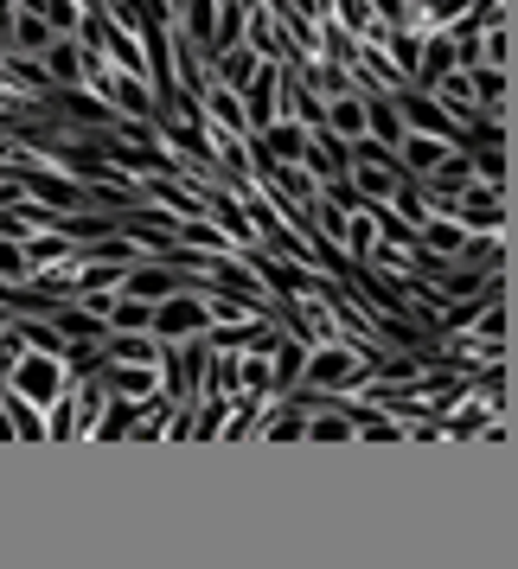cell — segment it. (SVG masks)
<instances>
[{"label":"cell","instance_id":"6da1fadb","mask_svg":"<svg viewBox=\"0 0 518 569\" xmlns=\"http://www.w3.org/2000/svg\"><path fill=\"white\" fill-rule=\"evenodd\" d=\"M378 378V359L365 346H346V339H320L308 346V371H301V390H320V397H352Z\"/></svg>","mask_w":518,"mask_h":569},{"label":"cell","instance_id":"7a4b0ae2","mask_svg":"<svg viewBox=\"0 0 518 569\" xmlns=\"http://www.w3.org/2000/svg\"><path fill=\"white\" fill-rule=\"evenodd\" d=\"M0 378H7V390H13V397H27L32 410H46V416H52L58 403L71 397V385H78V378H71V365L58 359V352H32V346L7 365Z\"/></svg>","mask_w":518,"mask_h":569},{"label":"cell","instance_id":"3957f363","mask_svg":"<svg viewBox=\"0 0 518 569\" xmlns=\"http://www.w3.org/2000/svg\"><path fill=\"white\" fill-rule=\"evenodd\" d=\"M218 327V308H211L206 288H180L155 308V339L160 346H186V339H211Z\"/></svg>","mask_w":518,"mask_h":569},{"label":"cell","instance_id":"277c9868","mask_svg":"<svg viewBox=\"0 0 518 569\" xmlns=\"http://www.w3.org/2000/svg\"><path fill=\"white\" fill-rule=\"evenodd\" d=\"M499 192H506V186H487V180H474V186H461V192H455V199H448V211H455V218H461L467 231L480 237V231H499V224H506V199H499Z\"/></svg>","mask_w":518,"mask_h":569},{"label":"cell","instance_id":"5b68a950","mask_svg":"<svg viewBox=\"0 0 518 569\" xmlns=\"http://www.w3.org/2000/svg\"><path fill=\"white\" fill-rule=\"evenodd\" d=\"M0 441H52L46 436V410H32L27 397H0Z\"/></svg>","mask_w":518,"mask_h":569},{"label":"cell","instance_id":"8992f818","mask_svg":"<svg viewBox=\"0 0 518 569\" xmlns=\"http://www.w3.org/2000/svg\"><path fill=\"white\" fill-rule=\"evenodd\" d=\"M327 129H333L339 141H365V134H371V103H365V90H346V97L327 103Z\"/></svg>","mask_w":518,"mask_h":569},{"label":"cell","instance_id":"52a82bcc","mask_svg":"<svg viewBox=\"0 0 518 569\" xmlns=\"http://www.w3.org/2000/svg\"><path fill=\"white\" fill-rule=\"evenodd\" d=\"M58 32L32 13V7H13V20H7V52H20V58H39L46 46H52Z\"/></svg>","mask_w":518,"mask_h":569},{"label":"cell","instance_id":"ba28073f","mask_svg":"<svg viewBox=\"0 0 518 569\" xmlns=\"http://www.w3.org/2000/svg\"><path fill=\"white\" fill-rule=\"evenodd\" d=\"M448 154H455V148H448V141H436V134H404V148H397V167H404L410 180H429V173H436Z\"/></svg>","mask_w":518,"mask_h":569},{"label":"cell","instance_id":"9c48e42d","mask_svg":"<svg viewBox=\"0 0 518 569\" xmlns=\"http://www.w3.org/2000/svg\"><path fill=\"white\" fill-rule=\"evenodd\" d=\"M109 333H155V301H141V295H116Z\"/></svg>","mask_w":518,"mask_h":569},{"label":"cell","instance_id":"30bf717a","mask_svg":"<svg viewBox=\"0 0 518 569\" xmlns=\"http://www.w3.org/2000/svg\"><path fill=\"white\" fill-rule=\"evenodd\" d=\"M467 154H474V180L506 186V148H467Z\"/></svg>","mask_w":518,"mask_h":569},{"label":"cell","instance_id":"8fae6325","mask_svg":"<svg viewBox=\"0 0 518 569\" xmlns=\"http://www.w3.org/2000/svg\"><path fill=\"white\" fill-rule=\"evenodd\" d=\"M0 397H7V378H0Z\"/></svg>","mask_w":518,"mask_h":569}]
</instances>
